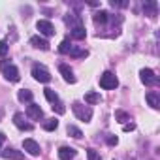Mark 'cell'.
Listing matches in <instances>:
<instances>
[{
	"label": "cell",
	"mask_w": 160,
	"mask_h": 160,
	"mask_svg": "<svg viewBox=\"0 0 160 160\" xmlns=\"http://www.w3.org/2000/svg\"><path fill=\"white\" fill-rule=\"evenodd\" d=\"M0 70H2V73H4V77L8 79V81L17 83L19 79H21L17 66H15V64H12V62H0Z\"/></svg>",
	"instance_id": "cell-1"
},
{
	"label": "cell",
	"mask_w": 160,
	"mask_h": 160,
	"mask_svg": "<svg viewBox=\"0 0 160 160\" xmlns=\"http://www.w3.org/2000/svg\"><path fill=\"white\" fill-rule=\"evenodd\" d=\"M72 109H73V113H75V117L79 119V121H83V122H89L91 119H92V109L89 108V106H83V104H73L72 106Z\"/></svg>",
	"instance_id": "cell-2"
},
{
	"label": "cell",
	"mask_w": 160,
	"mask_h": 160,
	"mask_svg": "<svg viewBox=\"0 0 160 160\" xmlns=\"http://www.w3.org/2000/svg\"><path fill=\"white\" fill-rule=\"evenodd\" d=\"M32 75H34L36 81H40V83H49L51 81V73H49V70L43 64H36L32 68Z\"/></svg>",
	"instance_id": "cell-3"
},
{
	"label": "cell",
	"mask_w": 160,
	"mask_h": 160,
	"mask_svg": "<svg viewBox=\"0 0 160 160\" xmlns=\"http://www.w3.org/2000/svg\"><path fill=\"white\" fill-rule=\"evenodd\" d=\"M119 85V79L115 77V73L113 72H106V73H102L100 75V87L102 89H115Z\"/></svg>",
	"instance_id": "cell-4"
},
{
	"label": "cell",
	"mask_w": 160,
	"mask_h": 160,
	"mask_svg": "<svg viewBox=\"0 0 160 160\" xmlns=\"http://www.w3.org/2000/svg\"><path fill=\"white\" fill-rule=\"evenodd\" d=\"M139 75H141V81L145 83V85H158V77L154 75V72L151 70V68H143L141 72H139Z\"/></svg>",
	"instance_id": "cell-5"
},
{
	"label": "cell",
	"mask_w": 160,
	"mask_h": 160,
	"mask_svg": "<svg viewBox=\"0 0 160 160\" xmlns=\"http://www.w3.org/2000/svg\"><path fill=\"white\" fill-rule=\"evenodd\" d=\"M36 28L40 30V34H43V36H55V27L49 23V21H45V19H42V21H38L36 23Z\"/></svg>",
	"instance_id": "cell-6"
},
{
	"label": "cell",
	"mask_w": 160,
	"mask_h": 160,
	"mask_svg": "<svg viewBox=\"0 0 160 160\" xmlns=\"http://www.w3.org/2000/svg\"><path fill=\"white\" fill-rule=\"evenodd\" d=\"M27 117H30L32 121H40V119H43V111L38 104H30L27 108Z\"/></svg>",
	"instance_id": "cell-7"
},
{
	"label": "cell",
	"mask_w": 160,
	"mask_h": 160,
	"mask_svg": "<svg viewBox=\"0 0 160 160\" xmlns=\"http://www.w3.org/2000/svg\"><path fill=\"white\" fill-rule=\"evenodd\" d=\"M13 124L19 128V130H32V124L27 122V117L23 113H15L13 115Z\"/></svg>",
	"instance_id": "cell-8"
},
{
	"label": "cell",
	"mask_w": 160,
	"mask_h": 160,
	"mask_svg": "<svg viewBox=\"0 0 160 160\" xmlns=\"http://www.w3.org/2000/svg\"><path fill=\"white\" fill-rule=\"evenodd\" d=\"M23 149H25L30 156H38V154H40V145H38L34 139H25V141H23Z\"/></svg>",
	"instance_id": "cell-9"
},
{
	"label": "cell",
	"mask_w": 160,
	"mask_h": 160,
	"mask_svg": "<svg viewBox=\"0 0 160 160\" xmlns=\"http://www.w3.org/2000/svg\"><path fill=\"white\" fill-rule=\"evenodd\" d=\"M0 156L6 158V160H23V152L15 151V149H4V151H0Z\"/></svg>",
	"instance_id": "cell-10"
},
{
	"label": "cell",
	"mask_w": 160,
	"mask_h": 160,
	"mask_svg": "<svg viewBox=\"0 0 160 160\" xmlns=\"http://www.w3.org/2000/svg\"><path fill=\"white\" fill-rule=\"evenodd\" d=\"M58 72L62 73L64 81H68V83H75V75H73V72H72V68H70L68 64H60V66H58Z\"/></svg>",
	"instance_id": "cell-11"
},
{
	"label": "cell",
	"mask_w": 160,
	"mask_h": 160,
	"mask_svg": "<svg viewBox=\"0 0 160 160\" xmlns=\"http://www.w3.org/2000/svg\"><path fill=\"white\" fill-rule=\"evenodd\" d=\"M75 149H72V147H60L58 149V158L60 160H73L75 158Z\"/></svg>",
	"instance_id": "cell-12"
},
{
	"label": "cell",
	"mask_w": 160,
	"mask_h": 160,
	"mask_svg": "<svg viewBox=\"0 0 160 160\" xmlns=\"http://www.w3.org/2000/svg\"><path fill=\"white\" fill-rule=\"evenodd\" d=\"M156 10H158V4L154 2V0H147V2H143V12H145V15L156 17Z\"/></svg>",
	"instance_id": "cell-13"
},
{
	"label": "cell",
	"mask_w": 160,
	"mask_h": 160,
	"mask_svg": "<svg viewBox=\"0 0 160 160\" xmlns=\"http://www.w3.org/2000/svg\"><path fill=\"white\" fill-rule=\"evenodd\" d=\"M145 98H147V102H149V106H151L152 109H158V108H160V96H158V92L151 91V92L145 94Z\"/></svg>",
	"instance_id": "cell-14"
},
{
	"label": "cell",
	"mask_w": 160,
	"mask_h": 160,
	"mask_svg": "<svg viewBox=\"0 0 160 160\" xmlns=\"http://www.w3.org/2000/svg\"><path fill=\"white\" fill-rule=\"evenodd\" d=\"M30 43H32L36 49H42V51H47V49H49V42H47V40H43V38H40V36L30 38Z\"/></svg>",
	"instance_id": "cell-15"
},
{
	"label": "cell",
	"mask_w": 160,
	"mask_h": 160,
	"mask_svg": "<svg viewBox=\"0 0 160 160\" xmlns=\"http://www.w3.org/2000/svg\"><path fill=\"white\" fill-rule=\"evenodd\" d=\"M108 19H109V13L104 12V10H100V12H96V13L92 15V21H94L96 25H106Z\"/></svg>",
	"instance_id": "cell-16"
},
{
	"label": "cell",
	"mask_w": 160,
	"mask_h": 160,
	"mask_svg": "<svg viewBox=\"0 0 160 160\" xmlns=\"http://www.w3.org/2000/svg\"><path fill=\"white\" fill-rule=\"evenodd\" d=\"M85 102H87L89 106H94V104H100V102H102V96H100L98 92H92V91H91V92L85 94Z\"/></svg>",
	"instance_id": "cell-17"
},
{
	"label": "cell",
	"mask_w": 160,
	"mask_h": 160,
	"mask_svg": "<svg viewBox=\"0 0 160 160\" xmlns=\"http://www.w3.org/2000/svg\"><path fill=\"white\" fill-rule=\"evenodd\" d=\"M85 36H87V32H85L83 27H73L72 28V38L73 40H85Z\"/></svg>",
	"instance_id": "cell-18"
},
{
	"label": "cell",
	"mask_w": 160,
	"mask_h": 160,
	"mask_svg": "<svg viewBox=\"0 0 160 160\" xmlns=\"http://www.w3.org/2000/svg\"><path fill=\"white\" fill-rule=\"evenodd\" d=\"M17 98H19L21 102H32V91H28V89H21V91L17 92Z\"/></svg>",
	"instance_id": "cell-19"
},
{
	"label": "cell",
	"mask_w": 160,
	"mask_h": 160,
	"mask_svg": "<svg viewBox=\"0 0 160 160\" xmlns=\"http://www.w3.org/2000/svg\"><path fill=\"white\" fill-rule=\"evenodd\" d=\"M66 132H68V136H72V138H75V139H81V138H83V132L79 130L77 126H73V124H70V126L66 128Z\"/></svg>",
	"instance_id": "cell-20"
},
{
	"label": "cell",
	"mask_w": 160,
	"mask_h": 160,
	"mask_svg": "<svg viewBox=\"0 0 160 160\" xmlns=\"http://www.w3.org/2000/svg\"><path fill=\"white\" fill-rule=\"evenodd\" d=\"M73 47H75V45H72V42H70V40H64V42L60 43L58 51H60L62 55H68V53H72V51H73Z\"/></svg>",
	"instance_id": "cell-21"
},
{
	"label": "cell",
	"mask_w": 160,
	"mask_h": 160,
	"mask_svg": "<svg viewBox=\"0 0 160 160\" xmlns=\"http://www.w3.org/2000/svg\"><path fill=\"white\" fill-rule=\"evenodd\" d=\"M58 128V121L53 117V119H47L45 122H43V130H47V132H53V130H57Z\"/></svg>",
	"instance_id": "cell-22"
},
{
	"label": "cell",
	"mask_w": 160,
	"mask_h": 160,
	"mask_svg": "<svg viewBox=\"0 0 160 160\" xmlns=\"http://www.w3.org/2000/svg\"><path fill=\"white\" fill-rule=\"evenodd\" d=\"M43 94H45V98H47L51 104H57V102H58V94H57L53 89H45V91H43Z\"/></svg>",
	"instance_id": "cell-23"
},
{
	"label": "cell",
	"mask_w": 160,
	"mask_h": 160,
	"mask_svg": "<svg viewBox=\"0 0 160 160\" xmlns=\"http://www.w3.org/2000/svg\"><path fill=\"white\" fill-rule=\"evenodd\" d=\"M51 108H53V111H55V109H57V113H58V115H62V113H64V111H66V108H64V104H62V102H60V100H58V102H57V104H53V106H51Z\"/></svg>",
	"instance_id": "cell-24"
},
{
	"label": "cell",
	"mask_w": 160,
	"mask_h": 160,
	"mask_svg": "<svg viewBox=\"0 0 160 160\" xmlns=\"http://www.w3.org/2000/svg\"><path fill=\"white\" fill-rule=\"evenodd\" d=\"M87 158H89V160H102V156H100L94 149H89V151H87Z\"/></svg>",
	"instance_id": "cell-25"
},
{
	"label": "cell",
	"mask_w": 160,
	"mask_h": 160,
	"mask_svg": "<svg viewBox=\"0 0 160 160\" xmlns=\"http://www.w3.org/2000/svg\"><path fill=\"white\" fill-rule=\"evenodd\" d=\"M115 119H119V122H124V121H128V115L124 111H115Z\"/></svg>",
	"instance_id": "cell-26"
},
{
	"label": "cell",
	"mask_w": 160,
	"mask_h": 160,
	"mask_svg": "<svg viewBox=\"0 0 160 160\" xmlns=\"http://www.w3.org/2000/svg\"><path fill=\"white\" fill-rule=\"evenodd\" d=\"M8 53V43L6 42H0V57H4Z\"/></svg>",
	"instance_id": "cell-27"
},
{
	"label": "cell",
	"mask_w": 160,
	"mask_h": 160,
	"mask_svg": "<svg viewBox=\"0 0 160 160\" xmlns=\"http://www.w3.org/2000/svg\"><path fill=\"white\" fill-rule=\"evenodd\" d=\"M117 143H119L117 136H109V138H108V145H117Z\"/></svg>",
	"instance_id": "cell-28"
},
{
	"label": "cell",
	"mask_w": 160,
	"mask_h": 160,
	"mask_svg": "<svg viewBox=\"0 0 160 160\" xmlns=\"http://www.w3.org/2000/svg\"><path fill=\"white\" fill-rule=\"evenodd\" d=\"M122 128H124V132H130V130H134V128H136V124H134V122H130V124H124Z\"/></svg>",
	"instance_id": "cell-29"
},
{
	"label": "cell",
	"mask_w": 160,
	"mask_h": 160,
	"mask_svg": "<svg viewBox=\"0 0 160 160\" xmlns=\"http://www.w3.org/2000/svg\"><path fill=\"white\" fill-rule=\"evenodd\" d=\"M4 139H6V136H4L2 132H0V147H2V143H4Z\"/></svg>",
	"instance_id": "cell-30"
}]
</instances>
